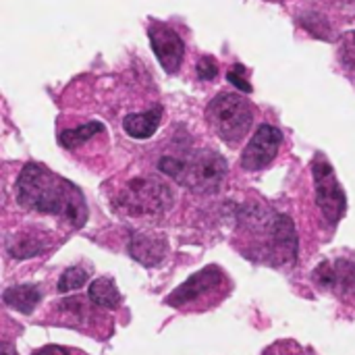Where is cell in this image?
Returning a JSON list of instances; mask_svg holds the SVG:
<instances>
[{"label": "cell", "mask_w": 355, "mask_h": 355, "mask_svg": "<svg viewBox=\"0 0 355 355\" xmlns=\"http://www.w3.org/2000/svg\"><path fill=\"white\" fill-rule=\"evenodd\" d=\"M148 35H150L154 54L160 60L162 69L166 73H177L183 62V54H185V46H183V40L179 37V33H175L166 25L156 23L148 29Z\"/></svg>", "instance_id": "obj_8"}, {"label": "cell", "mask_w": 355, "mask_h": 355, "mask_svg": "<svg viewBox=\"0 0 355 355\" xmlns=\"http://www.w3.org/2000/svg\"><path fill=\"white\" fill-rule=\"evenodd\" d=\"M339 56H341V62H343L349 71H355V31H347V33L341 37Z\"/></svg>", "instance_id": "obj_15"}, {"label": "cell", "mask_w": 355, "mask_h": 355, "mask_svg": "<svg viewBox=\"0 0 355 355\" xmlns=\"http://www.w3.org/2000/svg\"><path fill=\"white\" fill-rule=\"evenodd\" d=\"M89 281V272L81 266H71L67 268L60 279H58V291L60 293H69V291H75V289H81L85 283Z\"/></svg>", "instance_id": "obj_14"}, {"label": "cell", "mask_w": 355, "mask_h": 355, "mask_svg": "<svg viewBox=\"0 0 355 355\" xmlns=\"http://www.w3.org/2000/svg\"><path fill=\"white\" fill-rule=\"evenodd\" d=\"M160 116H162V108L156 106V108H152V110H146V112H139V114H129V116H125L123 127H125V131H127L131 137H135V139H148V137H152V135L158 131Z\"/></svg>", "instance_id": "obj_10"}, {"label": "cell", "mask_w": 355, "mask_h": 355, "mask_svg": "<svg viewBox=\"0 0 355 355\" xmlns=\"http://www.w3.org/2000/svg\"><path fill=\"white\" fill-rule=\"evenodd\" d=\"M272 2H279V0H272Z\"/></svg>", "instance_id": "obj_20"}, {"label": "cell", "mask_w": 355, "mask_h": 355, "mask_svg": "<svg viewBox=\"0 0 355 355\" xmlns=\"http://www.w3.org/2000/svg\"><path fill=\"white\" fill-rule=\"evenodd\" d=\"M314 173V187H316V204L320 208V212L324 214V218L331 225H337L345 210H347V198L343 187L339 185L333 166L327 160H316L312 166Z\"/></svg>", "instance_id": "obj_5"}, {"label": "cell", "mask_w": 355, "mask_h": 355, "mask_svg": "<svg viewBox=\"0 0 355 355\" xmlns=\"http://www.w3.org/2000/svg\"><path fill=\"white\" fill-rule=\"evenodd\" d=\"M87 297H89V302H92L96 308L114 310V308L121 306L119 287H116V283H114L110 277H100V279H96V281L89 285Z\"/></svg>", "instance_id": "obj_12"}, {"label": "cell", "mask_w": 355, "mask_h": 355, "mask_svg": "<svg viewBox=\"0 0 355 355\" xmlns=\"http://www.w3.org/2000/svg\"><path fill=\"white\" fill-rule=\"evenodd\" d=\"M17 202L27 210L58 216L75 229L87 223L81 189L35 162L25 164L17 179Z\"/></svg>", "instance_id": "obj_1"}, {"label": "cell", "mask_w": 355, "mask_h": 355, "mask_svg": "<svg viewBox=\"0 0 355 355\" xmlns=\"http://www.w3.org/2000/svg\"><path fill=\"white\" fill-rule=\"evenodd\" d=\"M2 355H17V352H15L8 343H4V345H2Z\"/></svg>", "instance_id": "obj_19"}, {"label": "cell", "mask_w": 355, "mask_h": 355, "mask_svg": "<svg viewBox=\"0 0 355 355\" xmlns=\"http://www.w3.org/2000/svg\"><path fill=\"white\" fill-rule=\"evenodd\" d=\"M40 300H42V291L37 285H17V287H8L2 293V302L21 314H31L33 308L40 304Z\"/></svg>", "instance_id": "obj_11"}, {"label": "cell", "mask_w": 355, "mask_h": 355, "mask_svg": "<svg viewBox=\"0 0 355 355\" xmlns=\"http://www.w3.org/2000/svg\"><path fill=\"white\" fill-rule=\"evenodd\" d=\"M225 283H227L225 272L218 266H206L200 272L191 275L181 287H177L173 295L166 297V304L173 308H185L198 304L200 300H206L216 291H220Z\"/></svg>", "instance_id": "obj_6"}, {"label": "cell", "mask_w": 355, "mask_h": 355, "mask_svg": "<svg viewBox=\"0 0 355 355\" xmlns=\"http://www.w3.org/2000/svg\"><path fill=\"white\" fill-rule=\"evenodd\" d=\"M102 129H104V127H102V123L92 121V123H85V125H81V127H77V129L62 131V133L58 135V141H60V146H64V148L73 150V148L81 146L83 141H87L89 137H94L96 133H100Z\"/></svg>", "instance_id": "obj_13"}, {"label": "cell", "mask_w": 355, "mask_h": 355, "mask_svg": "<svg viewBox=\"0 0 355 355\" xmlns=\"http://www.w3.org/2000/svg\"><path fill=\"white\" fill-rule=\"evenodd\" d=\"M198 75H200V79H204V81H210V79H214L216 77V73H218V67H216V60L212 58V56H204V58H200V62H198Z\"/></svg>", "instance_id": "obj_16"}, {"label": "cell", "mask_w": 355, "mask_h": 355, "mask_svg": "<svg viewBox=\"0 0 355 355\" xmlns=\"http://www.w3.org/2000/svg\"><path fill=\"white\" fill-rule=\"evenodd\" d=\"M31 355H77L75 349H67V347H60V345H46V347H40L37 352H33ZM83 355V354H79Z\"/></svg>", "instance_id": "obj_18"}, {"label": "cell", "mask_w": 355, "mask_h": 355, "mask_svg": "<svg viewBox=\"0 0 355 355\" xmlns=\"http://www.w3.org/2000/svg\"><path fill=\"white\" fill-rule=\"evenodd\" d=\"M281 144H283V133L272 125H262L250 139L248 148L243 150L241 166L245 171H260L268 166L277 158Z\"/></svg>", "instance_id": "obj_7"}, {"label": "cell", "mask_w": 355, "mask_h": 355, "mask_svg": "<svg viewBox=\"0 0 355 355\" xmlns=\"http://www.w3.org/2000/svg\"><path fill=\"white\" fill-rule=\"evenodd\" d=\"M116 206L131 216L162 214L173 206V193L158 179H133L119 193Z\"/></svg>", "instance_id": "obj_4"}, {"label": "cell", "mask_w": 355, "mask_h": 355, "mask_svg": "<svg viewBox=\"0 0 355 355\" xmlns=\"http://www.w3.org/2000/svg\"><path fill=\"white\" fill-rule=\"evenodd\" d=\"M243 73H245V69H243L241 64H235V67L229 71V81H231L235 87H239L241 92H252V83L243 77Z\"/></svg>", "instance_id": "obj_17"}, {"label": "cell", "mask_w": 355, "mask_h": 355, "mask_svg": "<svg viewBox=\"0 0 355 355\" xmlns=\"http://www.w3.org/2000/svg\"><path fill=\"white\" fill-rule=\"evenodd\" d=\"M254 116V104L237 94H220L206 108V121L210 129L227 144L241 141L250 133Z\"/></svg>", "instance_id": "obj_3"}, {"label": "cell", "mask_w": 355, "mask_h": 355, "mask_svg": "<svg viewBox=\"0 0 355 355\" xmlns=\"http://www.w3.org/2000/svg\"><path fill=\"white\" fill-rule=\"evenodd\" d=\"M129 254L144 266H156L166 256V241L152 235H135L129 243Z\"/></svg>", "instance_id": "obj_9"}, {"label": "cell", "mask_w": 355, "mask_h": 355, "mask_svg": "<svg viewBox=\"0 0 355 355\" xmlns=\"http://www.w3.org/2000/svg\"><path fill=\"white\" fill-rule=\"evenodd\" d=\"M160 171L175 179L179 185L193 193H212L220 187L227 175V162L212 150H200L193 154L164 156L158 162Z\"/></svg>", "instance_id": "obj_2"}]
</instances>
